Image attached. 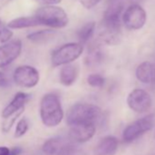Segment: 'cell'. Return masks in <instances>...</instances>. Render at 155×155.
Wrapping results in <instances>:
<instances>
[{
	"instance_id": "1",
	"label": "cell",
	"mask_w": 155,
	"mask_h": 155,
	"mask_svg": "<svg viewBox=\"0 0 155 155\" xmlns=\"http://www.w3.org/2000/svg\"><path fill=\"white\" fill-rule=\"evenodd\" d=\"M104 120L102 110L90 103H77L71 106L66 115V122L68 126L77 124H101Z\"/></svg>"
},
{
	"instance_id": "2",
	"label": "cell",
	"mask_w": 155,
	"mask_h": 155,
	"mask_svg": "<svg viewBox=\"0 0 155 155\" xmlns=\"http://www.w3.org/2000/svg\"><path fill=\"white\" fill-rule=\"evenodd\" d=\"M39 113L45 126L49 128L58 126L64 118V111L59 98L54 93L44 95L40 102Z\"/></svg>"
},
{
	"instance_id": "3",
	"label": "cell",
	"mask_w": 155,
	"mask_h": 155,
	"mask_svg": "<svg viewBox=\"0 0 155 155\" xmlns=\"http://www.w3.org/2000/svg\"><path fill=\"white\" fill-rule=\"evenodd\" d=\"M39 26H46L51 28H63L68 23V17L66 11L57 6H44L38 8L34 14Z\"/></svg>"
},
{
	"instance_id": "4",
	"label": "cell",
	"mask_w": 155,
	"mask_h": 155,
	"mask_svg": "<svg viewBox=\"0 0 155 155\" xmlns=\"http://www.w3.org/2000/svg\"><path fill=\"white\" fill-rule=\"evenodd\" d=\"M83 52V45L81 43H68L56 50L51 55V64L53 67L68 65L79 58Z\"/></svg>"
},
{
	"instance_id": "5",
	"label": "cell",
	"mask_w": 155,
	"mask_h": 155,
	"mask_svg": "<svg viewBox=\"0 0 155 155\" xmlns=\"http://www.w3.org/2000/svg\"><path fill=\"white\" fill-rule=\"evenodd\" d=\"M154 125V116L147 115L141 119L135 120L128 125L122 133V139L125 142H132L141 137L146 132L150 131Z\"/></svg>"
},
{
	"instance_id": "6",
	"label": "cell",
	"mask_w": 155,
	"mask_h": 155,
	"mask_svg": "<svg viewBox=\"0 0 155 155\" xmlns=\"http://www.w3.org/2000/svg\"><path fill=\"white\" fill-rule=\"evenodd\" d=\"M147 21V14L143 8L138 4L130 5L122 16V22L129 30L142 28Z\"/></svg>"
},
{
	"instance_id": "7",
	"label": "cell",
	"mask_w": 155,
	"mask_h": 155,
	"mask_svg": "<svg viewBox=\"0 0 155 155\" xmlns=\"http://www.w3.org/2000/svg\"><path fill=\"white\" fill-rule=\"evenodd\" d=\"M13 80L17 85L22 88L30 89L38 83L39 73L34 67L28 65L20 66L15 69Z\"/></svg>"
},
{
	"instance_id": "8",
	"label": "cell",
	"mask_w": 155,
	"mask_h": 155,
	"mask_svg": "<svg viewBox=\"0 0 155 155\" xmlns=\"http://www.w3.org/2000/svg\"><path fill=\"white\" fill-rule=\"evenodd\" d=\"M127 104L129 108L134 112L144 113L150 109L152 105V100L146 91L136 89L130 91L128 95Z\"/></svg>"
},
{
	"instance_id": "9",
	"label": "cell",
	"mask_w": 155,
	"mask_h": 155,
	"mask_svg": "<svg viewBox=\"0 0 155 155\" xmlns=\"http://www.w3.org/2000/svg\"><path fill=\"white\" fill-rule=\"evenodd\" d=\"M22 51L21 40L8 41L0 46V68H5L17 59Z\"/></svg>"
},
{
	"instance_id": "10",
	"label": "cell",
	"mask_w": 155,
	"mask_h": 155,
	"mask_svg": "<svg viewBox=\"0 0 155 155\" xmlns=\"http://www.w3.org/2000/svg\"><path fill=\"white\" fill-rule=\"evenodd\" d=\"M96 132V126L93 124H77L70 126L68 137L74 142L83 143L92 139Z\"/></svg>"
},
{
	"instance_id": "11",
	"label": "cell",
	"mask_w": 155,
	"mask_h": 155,
	"mask_svg": "<svg viewBox=\"0 0 155 155\" xmlns=\"http://www.w3.org/2000/svg\"><path fill=\"white\" fill-rule=\"evenodd\" d=\"M71 141L72 140L69 139V137L68 139L59 136L50 138L44 142L42 146V150L47 155H58L65 150L73 147Z\"/></svg>"
},
{
	"instance_id": "12",
	"label": "cell",
	"mask_w": 155,
	"mask_h": 155,
	"mask_svg": "<svg viewBox=\"0 0 155 155\" xmlns=\"http://www.w3.org/2000/svg\"><path fill=\"white\" fill-rule=\"evenodd\" d=\"M99 38L104 44L110 46L118 45L121 39V26H112L101 22Z\"/></svg>"
},
{
	"instance_id": "13",
	"label": "cell",
	"mask_w": 155,
	"mask_h": 155,
	"mask_svg": "<svg viewBox=\"0 0 155 155\" xmlns=\"http://www.w3.org/2000/svg\"><path fill=\"white\" fill-rule=\"evenodd\" d=\"M136 78L141 83L155 89V64L150 61L140 63L136 68Z\"/></svg>"
},
{
	"instance_id": "14",
	"label": "cell",
	"mask_w": 155,
	"mask_h": 155,
	"mask_svg": "<svg viewBox=\"0 0 155 155\" xmlns=\"http://www.w3.org/2000/svg\"><path fill=\"white\" fill-rule=\"evenodd\" d=\"M124 9L123 3L120 0H114V1L106 9L102 23L109 24V25H114V26H121V15Z\"/></svg>"
},
{
	"instance_id": "15",
	"label": "cell",
	"mask_w": 155,
	"mask_h": 155,
	"mask_svg": "<svg viewBox=\"0 0 155 155\" xmlns=\"http://www.w3.org/2000/svg\"><path fill=\"white\" fill-rule=\"evenodd\" d=\"M30 96L25 92H18L8 105L2 110L1 116L3 119H8L10 116L25 110V106L28 103Z\"/></svg>"
},
{
	"instance_id": "16",
	"label": "cell",
	"mask_w": 155,
	"mask_h": 155,
	"mask_svg": "<svg viewBox=\"0 0 155 155\" xmlns=\"http://www.w3.org/2000/svg\"><path fill=\"white\" fill-rule=\"evenodd\" d=\"M118 150V140L114 136H106L95 148V155H115Z\"/></svg>"
},
{
	"instance_id": "17",
	"label": "cell",
	"mask_w": 155,
	"mask_h": 155,
	"mask_svg": "<svg viewBox=\"0 0 155 155\" xmlns=\"http://www.w3.org/2000/svg\"><path fill=\"white\" fill-rule=\"evenodd\" d=\"M79 76V68L75 65H65L59 71V81L62 85L68 87L75 83Z\"/></svg>"
},
{
	"instance_id": "18",
	"label": "cell",
	"mask_w": 155,
	"mask_h": 155,
	"mask_svg": "<svg viewBox=\"0 0 155 155\" xmlns=\"http://www.w3.org/2000/svg\"><path fill=\"white\" fill-rule=\"evenodd\" d=\"M37 26H39V23L34 16L17 18L12 19L8 24V27L10 29H22V28H28Z\"/></svg>"
},
{
	"instance_id": "19",
	"label": "cell",
	"mask_w": 155,
	"mask_h": 155,
	"mask_svg": "<svg viewBox=\"0 0 155 155\" xmlns=\"http://www.w3.org/2000/svg\"><path fill=\"white\" fill-rule=\"evenodd\" d=\"M104 58V52L99 47H93L85 58V64L88 67H98L103 62Z\"/></svg>"
},
{
	"instance_id": "20",
	"label": "cell",
	"mask_w": 155,
	"mask_h": 155,
	"mask_svg": "<svg viewBox=\"0 0 155 155\" xmlns=\"http://www.w3.org/2000/svg\"><path fill=\"white\" fill-rule=\"evenodd\" d=\"M56 36V31L52 29H43L34 33H31L28 36V39L36 44H45Z\"/></svg>"
},
{
	"instance_id": "21",
	"label": "cell",
	"mask_w": 155,
	"mask_h": 155,
	"mask_svg": "<svg viewBox=\"0 0 155 155\" xmlns=\"http://www.w3.org/2000/svg\"><path fill=\"white\" fill-rule=\"evenodd\" d=\"M96 29V23L94 21L88 22L84 24L80 30L78 31V38L81 44H85L91 39Z\"/></svg>"
},
{
	"instance_id": "22",
	"label": "cell",
	"mask_w": 155,
	"mask_h": 155,
	"mask_svg": "<svg viewBox=\"0 0 155 155\" xmlns=\"http://www.w3.org/2000/svg\"><path fill=\"white\" fill-rule=\"evenodd\" d=\"M88 84L92 88H102L105 84V78L101 74H91L87 78Z\"/></svg>"
},
{
	"instance_id": "23",
	"label": "cell",
	"mask_w": 155,
	"mask_h": 155,
	"mask_svg": "<svg viewBox=\"0 0 155 155\" xmlns=\"http://www.w3.org/2000/svg\"><path fill=\"white\" fill-rule=\"evenodd\" d=\"M13 36V32L11 29L3 24L2 20L0 19V44H5L10 40Z\"/></svg>"
},
{
	"instance_id": "24",
	"label": "cell",
	"mask_w": 155,
	"mask_h": 155,
	"mask_svg": "<svg viewBox=\"0 0 155 155\" xmlns=\"http://www.w3.org/2000/svg\"><path fill=\"white\" fill-rule=\"evenodd\" d=\"M28 130V122L26 119L23 118L17 124L16 130H15V137L20 138V137L24 136Z\"/></svg>"
},
{
	"instance_id": "25",
	"label": "cell",
	"mask_w": 155,
	"mask_h": 155,
	"mask_svg": "<svg viewBox=\"0 0 155 155\" xmlns=\"http://www.w3.org/2000/svg\"><path fill=\"white\" fill-rule=\"evenodd\" d=\"M23 111L24 110H21V111H19V112H18V113H16V114H14V115H12L9 118H8V119L5 120V122L2 125V130H3V132H8L10 130V129L12 128L15 120L23 113Z\"/></svg>"
},
{
	"instance_id": "26",
	"label": "cell",
	"mask_w": 155,
	"mask_h": 155,
	"mask_svg": "<svg viewBox=\"0 0 155 155\" xmlns=\"http://www.w3.org/2000/svg\"><path fill=\"white\" fill-rule=\"evenodd\" d=\"M80 3L87 9H91L99 5L101 2V0H79Z\"/></svg>"
},
{
	"instance_id": "27",
	"label": "cell",
	"mask_w": 155,
	"mask_h": 155,
	"mask_svg": "<svg viewBox=\"0 0 155 155\" xmlns=\"http://www.w3.org/2000/svg\"><path fill=\"white\" fill-rule=\"evenodd\" d=\"M9 85V80L8 78L0 71V88H6Z\"/></svg>"
},
{
	"instance_id": "28",
	"label": "cell",
	"mask_w": 155,
	"mask_h": 155,
	"mask_svg": "<svg viewBox=\"0 0 155 155\" xmlns=\"http://www.w3.org/2000/svg\"><path fill=\"white\" fill-rule=\"evenodd\" d=\"M36 1L45 6H54V5L59 4L61 2V0H36Z\"/></svg>"
},
{
	"instance_id": "29",
	"label": "cell",
	"mask_w": 155,
	"mask_h": 155,
	"mask_svg": "<svg viewBox=\"0 0 155 155\" xmlns=\"http://www.w3.org/2000/svg\"><path fill=\"white\" fill-rule=\"evenodd\" d=\"M58 155H76V150H75V148L73 146V147H71L69 149H67L64 151L58 153Z\"/></svg>"
},
{
	"instance_id": "30",
	"label": "cell",
	"mask_w": 155,
	"mask_h": 155,
	"mask_svg": "<svg viewBox=\"0 0 155 155\" xmlns=\"http://www.w3.org/2000/svg\"><path fill=\"white\" fill-rule=\"evenodd\" d=\"M22 152V149L20 147H14L10 150L8 155H20Z\"/></svg>"
},
{
	"instance_id": "31",
	"label": "cell",
	"mask_w": 155,
	"mask_h": 155,
	"mask_svg": "<svg viewBox=\"0 0 155 155\" xmlns=\"http://www.w3.org/2000/svg\"><path fill=\"white\" fill-rule=\"evenodd\" d=\"M10 150L8 147L5 146H0V155H8Z\"/></svg>"
},
{
	"instance_id": "32",
	"label": "cell",
	"mask_w": 155,
	"mask_h": 155,
	"mask_svg": "<svg viewBox=\"0 0 155 155\" xmlns=\"http://www.w3.org/2000/svg\"><path fill=\"white\" fill-rule=\"evenodd\" d=\"M113 1H114V0H113Z\"/></svg>"
},
{
	"instance_id": "33",
	"label": "cell",
	"mask_w": 155,
	"mask_h": 155,
	"mask_svg": "<svg viewBox=\"0 0 155 155\" xmlns=\"http://www.w3.org/2000/svg\"><path fill=\"white\" fill-rule=\"evenodd\" d=\"M154 155H155V154H154Z\"/></svg>"
}]
</instances>
